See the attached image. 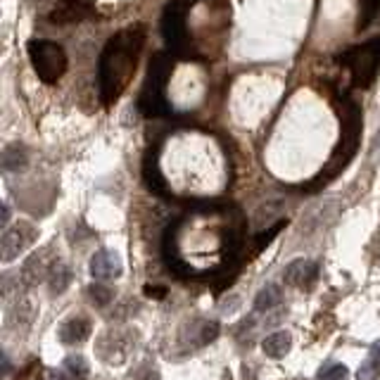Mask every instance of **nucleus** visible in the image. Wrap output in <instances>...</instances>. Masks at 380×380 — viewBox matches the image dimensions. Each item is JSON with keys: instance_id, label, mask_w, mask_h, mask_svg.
Here are the masks:
<instances>
[{"instance_id": "f257e3e1", "label": "nucleus", "mask_w": 380, "mask_h": 380, "mask_svg": "<svg viewBox=\"0 0 380 380\" xmlns=\"http://www.w3.org/2000/svg\"><path fill=\"white\" fill-rule=\"evenodd\" d=\"M143 43H146V27L143 24H131L107 41L98 64L100 98L105 105H112L129 86Z\"/></svg>"}, {"instance_id": "f03ea898", "label": "nucleus", "mask_w": 380, "mask_h": 380, "mask_svg": "<svg viewBox=\"0 0 380 380\" xmlns=\"http://www.w3.org/2000/svg\"><path fill=\"white\" fill-rule=\"evenodd\" d=\"M169 74H171V57L160 52L150 62L146 86H143V93L138 98V107L146 117H169L171 114V105L164 95Z\"/></svg>"}, {"instance_id": "7ed1b4c3", "label": "nucleus", "mask_w": 380, "mask_h": 380, "mask_svg": "<svg viewBox=\"0 0 380 380\" xmlns=\"http://www.w3.org/2000/svg\"><path fill=\"white\" fill-rule=\"evenodd\" d=\"M29 57L36 74L43 83H57L67 71V52L64 48L48 38H36L29 43Z\"/></svg>"}, {"instance_id": "20e7f679", "label": "nucleus", "mask_w": 380, "mask_h": 380, "mask_svg": "<svg viewBox=\"0 0 380 380\" xmlns=\"http://www.w3.org/2000/svg\"><path fill=\"white\" fill-rule=\"evenodd\" d=\"M340 59L349 69V74H352L354 86H359V88L371 86V81L376 78L378 69H380V36L369 41V43L349 48Z\"/></svg>"}, {"instance_id": "39448f33", "label": "nucleus", "mask_w": 380, "mask_h": 380, "mask_svg": "<svg viewBox=\"0 0 380 380\" xmlns=\"http://www.w3.org/2000/svg\"><path fill=\"white\" fill-rule=\"evenodd\" d=\"M197 0H174L169 3L162 17V34H164L167 43L171 50L185 52L188 48V29H185V17H188L190 5H195Z\"/></svg>"}, {"instance_id": "423d86ee", "label": "nucleus", "mask_w": 380, "mask_h": 380, "mask_svg": "<svg viewBox=\"0 0 380 380\" xmlns=\"http://www.w3.org/2000/svg\"><path fill=\"white\" fill-rule=\"evenodd\" d=\"M36 228L27 221H20L0 235V262H15L17 257L36 240Z\"/></svg>"}, {"instance_id": "0eeeda50", "label": "nucleus", "mask_w": 380, "mask_h": 380, "mask_svg": "<svg viewBox=\"0 0 380 380\" xmlns=\"http://www.w3.org/2000/svg\"><path fill=\"white\" fill-rule=\"evenodd\" d=\"M90 274L98 281H114L122 276V259L112 250H100L90 259Z\"/></svg>"}, {"instance_id": "6e6552de", "label": "nucleus", "mask_w": 380, "mask_h": 380, "mask_svg": "<svg viewBox=\"0 0 380 380\" xmlns=\"http://www.w3.org/2000/svg\"><path fill=\"white\" fill-rule=\"evenodd\" d=\"M90 330H93V325L88 318L71 316L69 321L59 325V340H62V345H81L83 340H88Z\"/></svg>"}, {"instance_id": "1a4fd4ad", "label": "nucleus", "mask_w": 380, "mask_h": 380, "mask_svg": "<svg viewBox=\"0 0 380 380\" xmlns=\"http://www.w3.org/2000/svg\"><path fill=\"white\" fill-rule=\"evenodd\" d=\"M29 164V153L20 143H12L0 153V171L3 174H20Z\"/></svg>"}, {"instance_id": "9d476101", "label": "nucleus", "mask_w": 380, "mask_h": 380, "mask_svg": "<svg viewBox=\"0 0 380 380\" xmlns=\"http://www.w3.org/2000/svg\"><path fill=\"white\" fill-rule=\"evenodd\" d=\"M48 271H50V264L45 262L43 252H38V255H31L27 259V264L22 267V283L24 288H31L36 283L45 281L48 279Z\"/></svg>"}, {"instance_id": "9b49d317", "label": "nucleus", "mask_w": 380, "mask_h": 380, "mask_svg": "<svg viewBox=\"0 0 380 380\" xmlns=\"http://www.w3.org/2000/svg\"><path fill=\"white\" fill-rule=\"evenodd\" d=\"M88 361L81 354H69L62 361V369L57 373V380H86L88 378Z\"/></svg>"}, {"instance_id": "f8f14e48", "label": "nucleus", "mask_w": 380, "mask_h": 380, "mask_svg": "<svg viewBox=\"0 0 380 380\" xmlns=\"http://www.w3.org/2000/svg\"><path fill=\"white\" fill-rule=\"evenodd\" d=\"M290 347H293V337H290L288 330H281V333L269 335L267 340L262 342L264 354L271 357V359H283L288 352H290Z\"/></svg>"}, {"instance_id": "ddd939ff", "label": "nucleus", "mask_w": 380, "mask_h": 380, "mask_svg": "<svg viewBox=\"0 0 380 380\" xmlns=\"http://www.w3.org/2000/svg\"><path fill=\"white\" fill-rule=\"evenodd\" d=\"M71 283V271L62 259H55L50 264V271H48V286H50V293L62 295L69 288Z\"/></svg>"}, {"instance_id": "4468645a", "label": "nucleus", "mask_w": 380, "mask_h": 380, "mask_svg": "<svg viewBox=\"0 0 380 380\" xmlns=\"http://www.w3.org/2000/svg\"><path fill=\"white\" fill-rule=\"evenodd\" d=\"M380 378V340L373 342L369 349V357L361 364L357 380H378Z\"/></svg>"}, {"instance_id": "2eb2a0df", "label": "nucleus", "mask_w": 380, "mask_h": 380, "mask_svg": "<svg viewBox=\"0 0 380 380\" xmlns=\"http://www.w3.org/2000/svg\"><path fill=\"white\" fill-rule=\"evenodd\" d=\"M281 300H283L281 288L276 286V283H269L267 288H262V290L257 293V297H255V309H257V311H269V309H274V307L279 304Z\"/></svg>"}, {"instance_id": "dca6fc26", "label": "nucleus", "mask_w": 380, "mask_h": 380, "mask_svg": "<svg viewBox=\"0 0 380 380\" xmlns=\"http://www.w3.org/2000/svg\"><path fill=\"white\" fill-rule=\"evenodd\" d=\"M307 259H295V262L288 264L286 274H283V279L286 283H290V286H297V288H304V271H307Z\"/></svg>"}, {"instance_id": "f3484780", "label": "nucleus", "mask_w": 380, "mask_h": 380, "mask_svg": "<svg viewBox=\"0 0 380 380\" xmlns=\"http://www.w3.org/2000/svg\"><path fill=\"white\" fill-rule=\"evenodd\" d=\"M283 228H286V221H279V224H276V226L267 228V231H264L262 235H257V238H255V245H252V252H250V257H257L259 252H262L264 247H267V245L271 243V240H274L276 235H279V233L283 231Z\"/></svg>"}, {"instance_id": "a211bd4d", "label": "nucleus", "mask_w": 380, "mask_h": 380, "mask_svg": "<svg viewBox=\"0 0 380 380\" xmlns=\"http://www.w3.org/2000/svg\"><path fill=\"white\" fill-rule=\"evenodd\" d=\"M88 297L95 307H107L112 302L114 293H112V288L102 286V283H93V286L88 288Z\"/></svg>"}, {"instance_id": "6ab92c4d", "label": "nucleus", "mask_w": 380, "mask_h": 380, "mask_svg": "<svg viewBox=\"0 0 380 380\" xmlns=\"http://www.w3.org/2000/svg\"><path fill=\"white\" fill-rule=\"evenodd\" d=\"M22 276L20 274H3L0 276V297H15L17 290H20ZM24 286V283H22Z\"/></svg>"}, {"instance_id": "aec40b11", "label": "nucleus", "mask_w": 380, "mask_h": 380, "mask_svg": "<svg viewBox=\"0 0 380 380\" xmlns=\"http://www.w3.org/2000/svg\"><path fill=\"white\" fill-rule=\"evenodd\" d=\"M318 380H347V369L342 364H333L321 373Z\"/></svg>"}, {"instance_id": "412c9836", "label": "nucleus", "mask_w": 380, "mask_h": 380, "mask_svg": "<svg viewBox=\"0 0 380 380\" xmlns=\"http://www.w3.org/2000/svg\"><path fill=\"white\" fill-rule=\"evenodd\" d=\"M316 279H318V264H316V262H309V264H307V271H304V290L314 288Z\"/></svg>"}, {"instance_id": "4be33fe9", "label": "nucleus", "mask_w": 380, "mask_h": 380, "mask_svg": "<svg viewBox=\"0 0 380 380\" xmlns=\"http://www.w3.org/2000/svg\"><path fill=\"white\" fill-rule=\"evenodd\" d=\"M146 295H153L155 300H164L167 288H162V286H146Z\"/></svg>"}, {"instance_id": "5701e85b", "label": "nucleus", "mask_w": 380, "mask_h": 380, "mask_svg": "<svg viewBox=\"0 0 380 380\" xmlns=\"http://www.w3.org/2000/svg\"><path fill=\"white\" fill-rule=\"evenodd\" d=\"M10 371H12V364H10L8 354H5V352H0V378H3V376H8Z\"/></svg>"}, {"instance_id": "b1692460", "label": "nucleus", "mask_w": 380, "mask_h": 380, "mask_svg": "<svg viewBox=\"0 0 380 380\" xmlns=\"http://www.w3.org/2000/svg\"><path fill=\"white\" fill-rule=\"evenodd\" d=\"M8 221H10V209H8V204H5V202H0V228L8 224Z\"/></svg>"}, {"instance_id": "393cba45", "label": "nucleus", "mask_w": 380, "mask_h": 380, "mask_svg": "<svg viewBox=\"0 0 380 380\" xmlns=\"http://www.w3.org/2000/svg\"><path fill=\"white\" fill-rule=\"evenodd\" d=\"M366 3H369L371 10H378V8H380V0H366Z\"/></svg>"}, {"instance_id": "a878e982", "label": "nucleus", "mask_w": 380, "mask_h": 380, "mask_svg": "<svg viewBox=\"0 0 380 380\" xmlns=\"http://www.w3.org/2000/svg\"><path fill=\"white\" fill-rule=\"evenodd\" d=\"M143 380H162V378H160V373H155V371H153V373H148V376L143 378Z\"/></svg>"}]
</instances>
